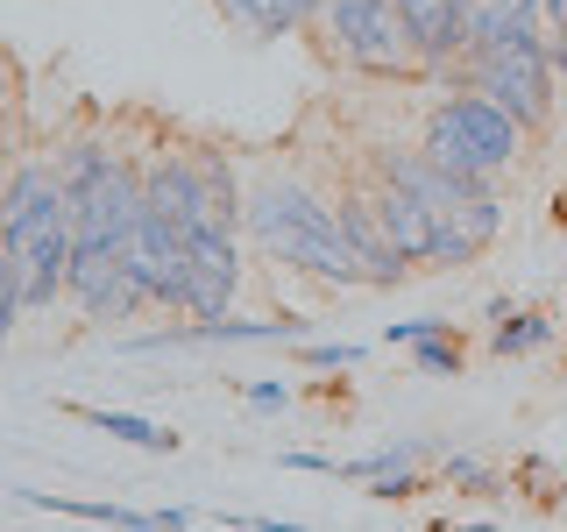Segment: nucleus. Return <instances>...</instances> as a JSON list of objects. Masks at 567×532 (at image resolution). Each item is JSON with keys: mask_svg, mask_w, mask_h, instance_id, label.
I'll list each match as a JSON object with an SVG mask.
<instances>
[{"mask_svg": "<svg viewBox=\"0 0 567 532\" xmlns=\"http://www.w3.org/2000/svg\"><path fill=\"white\" fill-rule=\"evenodd\" d=\"M0 242L14 256V277H22V306L43 313L58 306L71 256H79V227H71V192L58 164H22L0 192Z\"/></svg>", "mask_w": 567, "mask_h": 532, "instance_id": "f257e3e1", "label": "nucleus"}, {"mask_svg": "<svg viewBox=\"0 0 567 532\" xmlns=\"http://www.w3.org/2000/svg\"><path fill=\"white\" fill-rule=\"evenodd\" d=\"M461 71H468V93L496 100L518 129L554 121V58H546V35L532 29V8H475Z\"/></svg>", "mask_w": 567, "mask_h": 532, "instance_id": "f03ea898", "label": "nucleus"}, {"mask_svg": "<svg viewBox=\"0 0 567 532\" xmlns=\"http://www.w3.org/2000/svg\"><path fill=\"white\" fill-rule=\"evenodd\" d=\"M248 235L270 248L277 263H291V270H312L327 284H369L362 256H354L341 213L327 200H312L306 185H291V177H270V185H256V200H248Z\"/></svg>", "mask_w": 567, "mask_h": 532, "instance_id": "7ed1b4c3", "label": "nucleus"}, {"mask_svg": "<svg viewBox=\"0 0 567 532\" xmlns=\"http://www.w3.org/2000/svg\"><path fill=\"white\" fill-rule=\"evenodd\" d=\"M327 29L341 43V58L362 64L369 79H412V71H425L398 0H327Z\"/></svg>", "mask_w": 567, "mask_h": 532, "instance_id": "20e7f679", "label": "nucleus"}, {"mask_svg": "<svg viewBox=\"0 0 567 532\" xmlns=\"http://www.w3.org/2000/svg\"><path fill=\"white\" fill-rule=\"evenodd\" d=\"M128 277L142 284V298L150 306H185V270H192V235L164 213L142 206V221L128 227Z\"/></svg>", "mask_w": 567, "mask_h": 532, "instance_id": "39448f33", "label": "nucleus"}, {"mask_svg": "<svg viewBox=\"0 0 567 532\" xmlns=\"http://www.w3.org/2000/svg\"><path fill=\"white\" fill-rule=\"evenodd\" d=\"M64 291L79 298V313L93 319V327H121V319H135V306H150V298H142V284L128 277V248H121V242L79 248V256H71Z\"/></svg>", "mask_w": 567, "mask_h": 532, "instance_id": "423d86ee", "label": "nucleus"}, {"mask_svg": "<svg viewBox=\"0 0 567 532\" xmlns=\"http://www.w3.org/2000/svg\"><path fill=\"white\" fill-rule=\"evenodd\" d=\"M241 291V248L235 227H192V270H185V313L220 319Z\"/></svg>", "mask_w": 567, "mask_h": 532, "instance_id": "0eeeda50", "label": "nucleus"}, {"mask_svg": "<svg viewBox=\"0 0 567 532\" xmlns=\"http://www.w3.org/2000/svg\"><path fill=\"white\" fill-rule=\"evenodd\" d=\"M398 14L419 43V64L433 71V79H454L461 50H468V35H475V0H398Z\"/></svg>", "mask_w": 567, "mask_h": 532, "instance_id": "6e6552de", "label": "nucleus"}, {"mask_svg": "<svg viewBox=\"0 0 567 532\" xmlns=\"http://www.w3.org/2000/svg\"><path fill=\"white\" fill-rule=\"evenodd\" d=\"M312 319L284 313V319H192V327H164V334H142L128 341L135 355H171V348H227V341H306Z\"/></svg>", "mask_w": 567, "mask_h": 532, "instance_id": "1a4fd4ad", "label": "nucleus"}, {"mask_svg": "<svg viewBox=\"0 0 567 532\" xmlns=\"http://www.w3.org/2000/svg\"><path fill=\"white\" fill-rule=\"evenodd\" d=\"M440 114L454 121V135L468 142V156H475V164H483L489 177L518 164V142H525V129H518V121H511L496 100H483V93H454V100H440Z\"/></svg>", "mask_w": 567, "mask_h": 532, "instance_id": "9d476101", "label": "nucleus"}, {"mask_svg": "<svg viewBox=\"0 0 567 532\" xmlns=\"http://www.w3.org/2000/svg\"><path fill=\"white\" fill-rule=\"evenodd\" d=\"M369 206H377L383 235H390V248H398L404 263H425V256H433V206H425L412 185H398V177H377Z\"/></svg>", "mask_w": 567, "mask_h": 532, "instance_id": "9b49d317", "label": "nucleus"}, {"mask_svg": "<svg viewBox=\"0 0 567 532\" xmlns=\"http://www.w3.org/2000/svg\"><path fill=\"white\" fill-rule=\"evenodd\" d=\"M419 150H425V164H440L447 177H461V185H489V171H483V164L468 156V142L454 135V121L440 114V106L425 114V142H419Z\"/></svg>", "mask_w": 567, "mask_h": 532, "instance_id": "f8f14e48", "label": "nucleus"}, {"mask_svg": "<svg viewBox=\"0 0 567 532\" xmlns=\"http://www.w3.org/2000/svg\"><path fill=\"white\" fill-rule=\"evenodd\" d=\"M235 22L248 29H262V35H291V29H306L312 14H327V0H220Z\"/></svg>", "mask_w": 567, "mask_h": 532, "instance_id": "ddd939ff", "label": "nucleus"}, {"mask_svg": "<svg viewBox=\"0 0 567 532\" xmlns=\"http://www.w3.org/2000/svg\"><path fill=\"white\" fill-rule=\"evenodd\" d=\"M22 504L35 511H64V519H85V525H156V511H128V504H79V497H50V490H14Z\"/></svg>", "mask_w": 567, "mask_h": 532, "instance_id": "4468645a", "label": "nucleus"}, {"mask_svg": "<svg viewBox=\"0 0 567 532\" xmlns=\"http://www.w3.org/2000/svg\"><path fill=\"white\" fill-rule=\"evenodd\" d=\"M79 419H85V426H100V433H114V440H128V448H156V454H171V448H177V433H164L156 419H135V412H106V405H79Z\"/></svg>", "mask_w": 567, "mask_h": 532, "instance_id": "2eb2a0df", "label": "nucleus"}, {"mask_svg": "<svg viewBox=\"0 0 567 532\" xmlns=\"http://www.w3.org/2000/svg\"><path fill=\"white\" fill-rule=\"evenodd\" d=\"M496 319H504V327L489 334V348H496V355H532V348L554 341V327H546L539 313H504V306H496Z\"/></svg>", "mask_w": 567, "mask_h": 532, "instance_id": "dca6fc26", "label": "nucleus"}, {"mask_svg": "<svg viewBox=\"0 0 567 532\" xmlns=\"http://www.w3.org/2000/svg\"><path fill=\"white\" fill-rule=\"evenodd\" d=\"M412 362L425 377H461V334H425V341H412Z\"/></svg>", "mask_w": 567, "mask_h": 532, "instance_id": "f3484780", "label": "nucleus"}, {"mask_svg": "<svg viewBox=\"0 0 567 532\" xmlns=\"http://www.w3.org/2000/svg\"><path fill=\"white\" fill-rule=\"evenodd\" d=\"M22 277H14V256H8V242H0V341L14 334V319H22Z\"/></svg>", "mask_w": 567, "mask_h": 532, "instance_id": "a211bd4d", "label": "nucleus"}, {"mask_svg": "<svg viewBox=\"0 0 567 532\" xmlns=\"http://www.w3.org/2000/svg\"><path fill=\"white\" fill-rule=\"evenodd\" d=\"M369 497H383V504H398V497H419V475H412V461H404V469H383V475H369Z\"/></svg>", "mask_w": 567, "mask_h": 532, "instance_id": "6ab92c4d", "label": "nucleus"}, {"mask_svg": "<svg viewBox=\"0 0 567 532\" xmlns=\"http://www.w3.org/2000/svg\"><path fill=\"white\" fill-rule=\"evenodd\" d=\"M306 362L312 369H354V362H362V348H354V341H327V348H306Z\"/></svg>", "mask_w": 567, "mask_h": 532, "instance_id": "aec40b11", "label": "nucleus"}, {"mask_svg": "<svg viewBox=\"0 0 567 532\" xmlns=\"http://www.w3.org/2000/svg\"><path fill=\"white\" fill-rule=\"evenodd\" d=\"M447 483H461V490H489V469H483V461H468V454H447Z\"/></svg>", "mask_w": 567, "mask_h": 532, "instance_id": "412c9836", "label": "nucleus"}, {"mask_svg": "<svg viewBox=\"0 0 567 532\" xmlns=\"http://www.w3.org/2000/svg\"><path fill=\"white\" fill-rule=\"evenodd\" d=\"M284 398H291V390H284V383H248V405H256V412H277Z\"/></svg>", "mask_w": 567, "mask_h": 532, "instance_id": "4be33fe9", "label": "nucleus"}, {"mask_svg": "<svg viewBox=\"0 0 567 532\" xmlns=\"http://www.w3.org/2000/svg\"><path fill=\"white\" fill-rule=\"evenodd\" d=\"M546 58H554V71H567V22H554V35H546Z\"/></svg>", "mask_w": 567, "mask_h": 532, "instance_id": "5701e85b", "label": "nucleus"}, {"mask_svg": "<svg viewBox=\"0 0 567 532\" xmlns=\"http://www.w3.org/2000/svg\"><path fill=\"white\" fill-rule=\"evenodd\" d=\"M8 156H14V150H8V114H0V192H8V177H14V171H8Z\"/></svg>", "mask_w": 567, "mask_h": 532, "instance_id": "b1692460", "label": "nucleus"}, {"mask_svg": "<svg viewBox=\"0 0 567 532\" xmlns=\"http://www.w3.org/2000/svg\"><path fill=\"white\" fill-rule=\"evenodd\" d=\"M546 8V22H567V0H539Z\"/></svg>", "mask_w": 567, "mask_h": 532, "instance_id": "393cba45", "label": "nucleus"}, {"mask_svg": "<svg viewBox=\"0 0 567 532\" xmlns=\"http://www.w3.org/2000/svg\"><path fill=\"white\" fill-rule=\"evenodd\" d=\"M554 213H560V227H567V192H560V206H554Z\"/></svg>", "mask_w": 567, "mask_h": 532, "instance_id": "a878e982", "label": "nucleus"}]
</instances>
